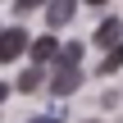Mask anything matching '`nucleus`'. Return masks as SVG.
<instances>
[{"label":"nucleus","instance_id":"1","mask_svg":"<svg viewBox=\"0 0 123 123\" xmlns=\"http://www.w3.org/2000/svg\"><path fill=\"white\" fill-rule=\"evenodd\" d=\"M23 50H27V32H23V27H9V32L0 27V64L18 59Z\"/></svg>","mask_w":123,"mask_h":123},{"label":"nucleus","instance_id":"2","mask_svg":"<svg viewBox=\"0 0 123 123\" xmlns=\"http://www.w3.org/2000/svg\"><path fill=\"white\" fill-rule=\"evenodd\" d=\"M73 9H78V0H46V23L50 27H64L73 18Z\"/></svg>","mask_w":123,"mask_h":123},{"label":"nucleus","instance_id":"3","mask_svg":"<svg viewBox=\"0 0 123 123\" xmlns=\"http://www.w3.org/2000/svg\"><path fill=\"white\" fill-rule=\"evenodd\" d=\"M27 46H32V59H37V64H50V59H55V50H59V41H55L50 32H46V37H37V41H27Z\"/></svg>","mask_w":123,"mask_h":123},{"label":"nucleus","instance_id":"4","mask_svg":"<svg viewBox=\"0 0 123 123\" xmlns=\"http://www.w3.org/2000/svg\"><path fill=\"white\" fill-rule=\"evenodd\" d=\"M91 41H96V46H114V41H123V23H119V18H105V23L96 27Z\"/></svg>","mask_w":123,"mask_h":123},{"label":"nucleus","instance_id":"5","mask_svg":"<svg viewBox=\"0 0 123 123\" xmlns=\"http://www.w3.org/2000/svg\"><path fill=\"white\" fill-rule=\"evenodd\" d=\"M78 87V68H55V78H50V91L55 96H68Z\"/></svg>","mask_w":123,"mask_h":123},{"label":"nucleus","instance_id":"6","mask_svg":"<svg viewBox=\"0 0 123 123\" xmlns=\"http://www.w3.org/2000/svg\"><path fill=\"white\" fill-rule=\"evenodd\" d=\"M55 64L59 68H78L82 64V41H68L64 50H55Z\"/></svg>","mask_w":123,"mask_h":123},{"label":"nucleus","instance_id":"7","mask_svg":"<svg viewBox=\"0 0 123 123\" xmlns=\"http://www.w3.org/2000/svg\"><path fill=\"white\" fill-rule=\"evenodd\" d=\"M119 64H123V41H114V46H110V55L100 59V73H114Z\"/></svg>","mask_w":123,"mask_h":123},{"label":"nucleus","instance_id":"8","mask_svg":"<svg viewBox=\"0 0 123 123\" xmlns=\"http://www.w3.org/2000/svg\"><path fill=\"white\" fill-rule=\"evenodd\" d=\"M37 87H41V68H27L18 78V91H37Z\"/></svg>","mask_w":123,"mask_h":123},{"label":"nucleus","instance_id":"9","mask_svg":"<svg viewBox=\"0 0 123 123\" xmlns=\"http://www.w3.org/2000/svg\"><path fill=\"white\" fill-rule=\"evenodd\" d=\"M41 5H46V0H14V9H18V14H37Z\"/></svg>","mask_w":123,"mask_h":123},{"label":"nucleus","instance_id":"10","mask_svg":"<svg viewBox=\"0 0 123 123\" xmlns=\"http://www.w3.org/2000/svg\"><path fill=\"white\" fill-rule=\"evenodd\" d=\"M5 96H9V87H5V82H0V100H5Z\"/></svg>","mask_w":123,"mask_h":123},{"label":"nucleus","instance_id":"11","mask_svg":"<svg viewBox=\"0 0 123 123\" xmlns=\"http://www.w3.org/2000/svg\"><path fill=\"white\" fill-rule=\"evenodd\" d=\"M87 5H105V0H87Z\"/></svg>","mask_w":123,"mask_h":123},{"label":"nucleus","instance_id":"12","mask_svg":"<svg viewBox=\"0 0 123 123\" xmlns=\"http://www.w3.org/2000/svg\"><path fill=\"white\" fill-rule=\"evenodd\" d=\"M87 123H96V119H87Z\"/></svg>","mask_w":123,"mask_h":123}]
</instances>
